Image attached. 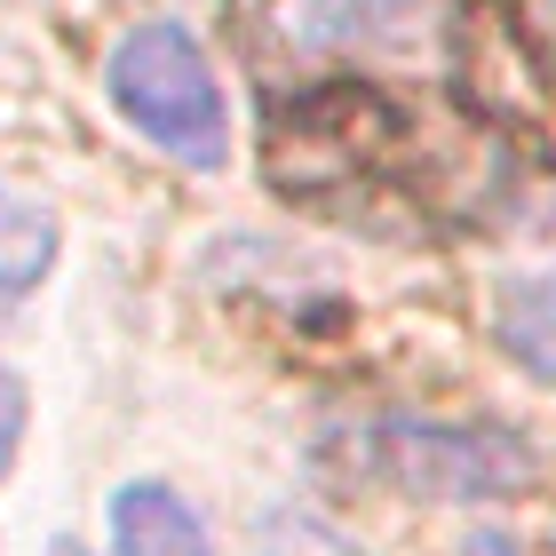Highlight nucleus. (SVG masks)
<instances>
[{
  "label": "nucleus",
  "instance_id": "f257e3e1",
  "mask_svg": "<svg viewBox=\"0 0 556 556\" xmlns=\"http://www.w3.org/2000/svg\"><path fill=\"white\" fill-rule=\"evenodd\" d=\"M104 96L175 167L215 175L231 160V104H223V80H215L207 48H199V33L184 16L128 24V33L112 40V56H104Z\"/></svg>",
  "mask_w": 556,
  "mask_h": 556
},
{
  "label": "nucleus",
  "instance_id": "f03ea898",
  "mask_svg": "<svg viewBox=\"0 0 556 556\" xmlns=\"http://www.w3.org/2000/svg\"><path fill=\"white\" fill-rule=\"evenodd\" d=\"M334 453L350 477L390 485L406 501H509L533 485V445L501 421H445V414H374L342 429Z\"/></svg>",
  "mask_w": 556,
  "mask_h": 556
},
{
  "label": "nucleus",
  "instance_id": "7ed1b4c3",
  "mask_svg": "<svg viewBox=\"0 0 556 556\" xmlns=\"http://www.w3.org/2000/svg\"><path fill=\"white\" fill-rule=\"evenodd\" d=\"M255 40L294 72H438L453 0H263Z\"/></svg>",
  "mask_w": 556,
  "mask_h": 556
},
{
  "label": "nucleus",
  "instance_id": "20e7f679",
  "mask_svg": "<svg viewBox=\"0 0 556 556\" xmlns=\"http://www.w3.org/2000/svg\"><path fill=\"white\" fill-rule=\"evenodd\" d=\"M112 556H215V533L207 517L191 509L184 485L167 477H128L112 493Z\"/></svg>",
  "mask_w": 556,
  "mask_h": 556
},
{
  "label": "nucleus",
  "instance_id": "39448f33",
  "mask_svg": "<svg viewBox=\"0 0 556 556\" xmlns=\"http://www.w3.org/2000/svg\"><path fill=\"white\" fill-rule=\"evenodd\" d=\"M485 326L517 374L556 390V270H509L485 302Z\"/></svg>",
  "mask_w": 556,
  "mask_h": 556
},
{
  "label": "nucleus",
  "instance_id": "423d86ee",
  "mask_svg": "<svg viewBox=\"0 0 556 556\" xmlns=\"http://www.w3.org/2000/svg\"><path fill=\"white\" fill-rule=\"evenodd\" d=\"M48 270H56V215L0 184V311L24 302Z\"/></svg>",
  "mask_w": 556,
  "mask_h": 556
},
{
  "label": "nucleus",
  "instance_id": "0eeeda50",
  "mask_svg": "<svg viewBox=\"0 0 556 556\" xmlns=\"http://www.w3.org/2000/svg\"><path fill=\"white\" fill-rule=\"evenodd\" d=\"M263 556H366L358 541L342 533V525H326L318 509H270L263 517Z\"/></svg>",
  "mask_w": 556,
  "mask_h": 556
},
{
  "label": "nucleus",
  "instance_id": "6e6552de",
  "mask_svg": "<svg viewBox=\"0 0 556 556\" xmlns=\"http://www.w3.org/2000/svg\"><path fill=\"white\" fill-rule=\"evenodd\" d=\"M24 429H33V397H24V374H16V366H0V477L16 469Z\"/></svg>",
  "mask_w": 556,
  "mask_h": 556
},
{
  "label": "nucleus",
  "instance_id": "1a4fd4ad",
  "mask_svg": "<svg viewBox=\"0 0 556 556\" xmlns=\"http://www.w3.org/2000/svg\"><path fill=\"white\" fill-rule=\"evenodd\" d=\"M462 556H525V548H517L509 533H493V525H477V533L462 541Z\"/></svg>",
  "mask_w": 556,
  "mask_h": 556
},
{
  "label": "nucleus",
  "instance_id": "9d476101",
  "mask_svg": "<svg viewBox=\"0 0 556 556\" xmlns=\"http://www.w3.org/2000/svg\"><path fill=\"white\" fill-rule=\"evenodd\" d=\"M517 9H525V16H533V24H541V33H556V0H517Z\"/></svg>",
  "mask_w": 556,
  "mask_h": 556
}]
</instances>
